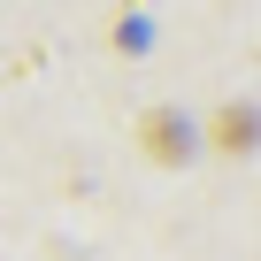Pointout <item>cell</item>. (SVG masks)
<instances>
[{
  "instance_id": "6da1fadb",
  "label": "cell",
  "mask_w": 261,
  "mask_h": 261,
  "mask_svg": "<svg viewBox=\"0 0 261 261\" xmlns=\"http://www.w3.org/2000/svg\"><path fill=\"white\" fill-rule=\"evenodd\" d=\"M253 139H261V115L253 108H223L215 115V146L223 154H253Z\"/></svg>"
}]
</instances>
